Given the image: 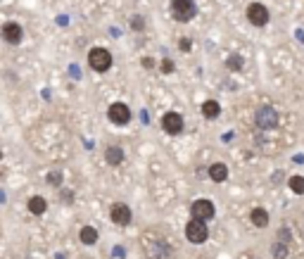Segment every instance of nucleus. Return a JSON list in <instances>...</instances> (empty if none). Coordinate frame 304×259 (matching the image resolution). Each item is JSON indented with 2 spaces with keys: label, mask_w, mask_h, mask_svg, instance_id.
<instances>
[{
  "label": "nucleus",
  "mask_w": 304,
  "mask_h": 259,
  "mask_svg": "<svg viewBox=\"0 0 304 259\" xmlns=\"http://www.w3.org/2000/svg\"><path fill=\"white\" fill-rule=\"evenodd\" d=\"M171 17L176 21H190L197 15L195 0H171Z\"/></svg>",
  "instance_id": "nucleus-1"
},
{
  "label": "nucleus",
  "mask_w": 304,
  "mask_h": 259,
  "mask_svg": "<svg viewBox=\"0 0 304 259\" xmlns=\"http://www.w3.org/2000/svg\"><path fill=\"white\" fill-rule=\"evenodd\" d=\"M88 64L93 72H107L112 67V55L105 48H93L88 53Z\"/></svg>",
  "instance_id": "nucleus-2"
},
{
  "label": "nucleus",
  "mask_w": 304,
  "mask_h": 259,
  "mask_svg": "<svg viewBox=\"0 0 304 259\" xmlns=\"http://www.w3.org/2000/svg\"><path fill=\"white\" fill-rule=\"evenodd\" d=\"M185 238L190 242H195V245H200V242L207 240V223L202 221V219H190L188 221V226H185Z\"/></svg>",
  "instance_id": "nucleus-3"
},
{
  "label": "nucleus",
  "mask_w": 304,
  "mask_h": 259,
  "mask_svg": "<svg viewBox=\"0 0 304 259\" xmlns=\"http://www.w3.org/2000/svg\"><path fill=\"white\" fill-rule=\"evenodd\" d=\"M257 126L264 131L276 129V126H278V114H276V110L268 107V105L259 107V110H257Z\"/></svg>",
  "instance_id": "nucleus-4"
},
{
  "label": "nucleus",
  "mask_w": 304,
  "mask_h": 259,
  "mask_svg": "<svg viewBox=\"0 0 304 259\" xmlns=\"http://www.w3.org/2000/svg\"><path fill=\"white\" fill-rule=\"evenodd\" d=\"M107 117L112 124L124 126V124H128V119H131V110H128V105H124V102H114V105H109Z\"/></svg>",
  "instance_id": "nucleus-5"
},
{
  "label": "nucleus",
  "mask_w": 304,
  "mask_h": 259,
  "mask_svg": "<svg viewBox=\"0 0 304 259\" xmlns=\"http://www.w3.org/2000/svg\"><path fill=\"white\" fill-rule=\"evenodd\" d=\"M247 19H250V24H254V26H266L268 24L266 5H262V2H252L250 7H247Z\"/></svg>",
  "instance_id": "nucleus-6"
},
{
  "label": "nucleus",
  "mask_w": 304,
  "mask_h": 259,
  "mask_svg": "<svg viewBox=\"0 0 304 259\" xmlns=\"http://www.w3.org/2000/svg\"><path fill=\"white\" fill-rule=\"evenodd\" d=\"M162 129L166 131V133H171V136H179L181 131H183V117H181L179 112H166L162 117Z\"/></svg>",
  "instance_id": "nucleus-7"
},
{
  "label": "nucleus",
  "mask_w": 304,
  "mask_h": 259,
  "mask_svg": "<svg viewBox=\"0 0 304 259\" xmlns=\"http://www.w3.org/2000/svg\"><path fill=\"white\" fill-rule=\"evenodd\" d=\"M109 217H112V221L117 223V226H128V223H131V219H133V214H131L128 204H124V202L112 204V209H109Z\"/></svg>",
  "instance_id": "nucleus-8"
},
{
  "label": "nucleus",
  "mask_w": 304,
  "mask_h": 259,
  "mask_svg": "<svg viewBox=\"0 0 304 259\" xmlns=\"http://www.w3.org/2000/svg\"><path fill=\"white\" fill-rule=\"evenodd\" d=\"M190 214H193L195 219L207 221V219H212V217H214V204L209 202V200H195L193 207H190Z\"/></svg>",
  "instance_id": "nucleus-9"
},
{
  "label": "nucleus",
  "mask_w": 304,
  "mask_h": 259,
  "mask_svg": "<svg viewBox=\"0 0 304 259\" xmlns=\"http://www.w3.org/2000/svg\"><path fill=\"white\" fill-rule=\"evenodd\" d=\"M2 38H5V43H10V45H19L21 43V38H24V31H21V26L15 24V21H7L5 26H2Z\"/></svg>",
  "instance_id": "nucleus-10"
},
{
  "label": "nucleus",
  "mask_w": 304,
  "mask_h": 259,
  "mask_svg": "<svg viewBox=\"0 0 304 259\" xmlns=\"http://www.w3.org/2000/svg\"><path fill=\"white\" fill-rule=\"evenodd\" d=\"M209 179L214 181V183H223L226 179H228V167L223 164V162H216L209 167Z\"/></svg>",
  "instance_id": "nucleus-11"
},
{
  "label": "nucleus",
  "mask_w": 304,
  "mask_h": 259,
  "mask_svg": "<svg viewBox=\"0 0 304 259\" xmlns=\"http://www.w3.org/2000/svg\"><path fill=\"white\" fill-rule=\"evenodd\" d=\"M250 219H252V223H254L257 228H266L268 226V212L266 209H262V207H257V209H252Z\"/></svg>",
  "instance_id": "nucleus-12"
},
{
  "label": "nucleus",
  "mask_w": 304,
  "mask_h": 259,
  "mask_svg": "<svg viewBox=\"0 0 304 259\" xmlns=\"http://www.w3.org/2000/svg\"><path fill=\"white\" fill-rule=\"evenodd\" d=\"M105 159H107V164H112V167L122 164V162H124V150L122 148H107L105 150Z\"/></svg>",
  "instance_id": "nucleus-13"
},
{
  "label": "nucleus",
  "mask_w": 304,
  "mask_h": 259,
  "mask_svg": "<svg viewBox=\"0 0 304 259\" xmlns=\"http://www.w3.org/2000/svg\"><path fill=\"white\" fill-rule=\"evenodd\" d=\"M202 114H204L207 119H216V117L221 114L219 102H216V100H204V102H202Z\"/></svg>",
  "instance_id": "nucleus-14"
},
{
  "label": "nucleus",
  "mask_w": 304,
  "mask_h": 259,
  "mask_svg": "<svg viewBox=\"0 0 304 259\" xmlns=\"http://www.w3.org/2000/svg\"><path fill=\"white\" fill-rule=\"evenodd\" d=\"M45 209H48V202H45L41 195H34V198L29 200V212H31V214H36V217L38 214H45Z\"/></svg>",
  "instance_id": "nucleus-15"
},
{
  "label": "nucleus",
  "mask_w": 304,
  "mask_h": 259,
  "mask_svg": "<svg viewBox=\"0 0 304 259\" xmlns=\"http://www.w3.org/2000/svg\"><path fill=\"white\" fill-rule=\"evenodd\" d=\"M81 242L83 245H95L98 242V231L93 226H83L81 228Z\"/></svg>",
  "instance_id": "nucleus-16"
},
{
  "label": "nucleus",
  "mask_w": 304,
  "mask_h": 259,
  "mask_svg": "<svg viewBox=\"0 0 304 259\" xmlns=\"http://www.w3.org/2000/svg\"><path fill=\"white\" fill-rule=\"evenodd\" d=\"M287 185H290V190H292V193L304 195V176H290Z\"/></svg>",
  "instance_id": "nucleus-17"
},
{
  "label": "nucleus",
  "mask_w": 304,
  "mask_h": 259,
  "mask_svg": "<svg viewBox=\"0 0 304 259\" xmlns=\"http://www.w3.org/2000/svg\"><path fill=\"white\" fill-rule=\"evenodd\" d=\"M226 67L233 69V72H238V69L243 67V57H240V55H231L228 60H226Z\"/></svg>",
  "instance_id": "nucleus-18"
},
{
  "label": "nucleus",
  "mask_w": 304,
  "mask_h": 259,
  "mask_svg": "<svg viewBox=\"0 0 304 259\" xmlns=\"http://www.w3.org/2000/svg\"><path fill=\"white\" fill-rule=\"evenodd\" d=\"M131 29H133V31H143V29H145V19L143 17H131Z\"/></svg>",
  "instance_id": "nucleus-19"
},
{
  "label": "nucleus",
  "mask_w": 304,
  "mask_h": 259,
  "mask_svg": "<svg viewBox=\"0 0 304 259\" xmlns=\"http://www.w3.org/2000/svg\"><path fill=\"white\" fill-rule=\"evenodd\" d=\"M48 183H50V185H60V183H62V174H60V171H50V174H48Z\"/></svg>",
  "instance_id": "nucleus-20"
},
{
  "label": "nucleus",
  "mask_w": 304,
  "mask_h": 259,
  "mask_svg": "<svg viewBox=\"0 0 304 259\" xmlns=\"http://www.w3.org/2000/svg\"><path fill=\"white\" fill-rule=\"evenodd\" d=\"M179 48L183 50V53H190V50H193V40H190V38H181Z\"/></svg>",
  "instance_id": "nucleus-21"
},
{
  "label": "nucleus",
  "mask_w": 304,
  "mask_h": 259,
  "mask_svg": "<svg viewBox=\"0 0 304 259\" xmlns=\"http://www.w3.org/2000/svg\"><path fill=\"white\" fill-rule=\"evenodd\" d=\"M174 72V62L171 60H162V74H171Z\"/></svg>",
  "instance_id": "nucleus-22"
},
{
  "label": "nucleus",
  "mask_w": 304,
  "mask_h": 259,
  "mask_svg": "<svg viewBox=\"0 0 304 259\" xmlns=\"http://www.w3.org/2000/svg\"><path fill=\"white\" fill-rule=\"evenodd\" d=\"M273 252H276V257L281 259V257H285V255H287V247H283V245H276V247H273Z\"/></svg>",
  "instance_id": "nucleus-23"
},
{
  "label": "nucleus",
  "mask_w": 304,
  "mask_h": 259,
  "mask_svg": "<svg viewBox=\"0 0 304 259\" xmlns=\"http://www.w3.org/2000/svg\"><path fill=\"white\" fill-rule=\"evenodd\" d=\"M141 62H143L145 69H152V67H155V60H152V57H143Z\"/></svg>",
  "instance_id": "nucleus-24"
}]
</instances>
